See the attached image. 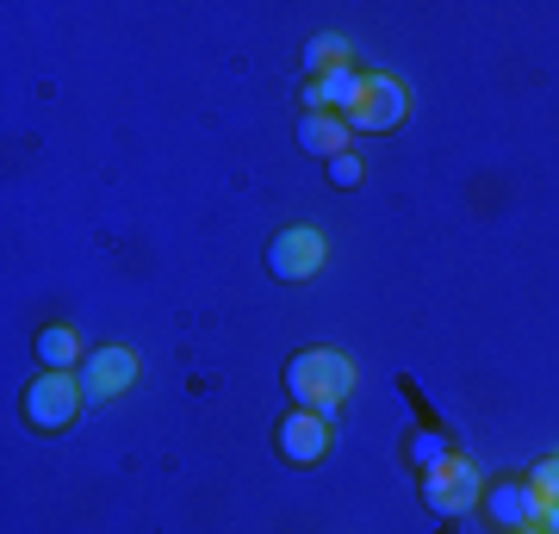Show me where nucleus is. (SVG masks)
Listing matches in <instances>:
<instances>
[{
  "label": "nucleus",
  "mask_w": 559,
  "mask_h": 534,
  "mask_svg": "<svg viewBox=\"0 0 559 534\" xmlns=\"http://www.w3.org/2000/svg\"><path fill=\"white\" fill-rule=\"evenodd\" d=\"M81 411H87L81 373H38L32 385H25V423H32L38 436H62Z\"/></svg>",
  "instance_id": "20e7f679"
},
{
  "label": "nucleus",
  "mask_w": 559,
  "mask_h": 534,
  "mask_svg": "<svg viewBox=\"0 0 559 534\" xmlns=\"http://www.w3.org/2000/svg\"><path fill=\"white\" fill-rule=\"evenodd\" d=\"M411 119V87H404L392 69H367L360 75V94L348 106V124H355V138H380V131H399Z\"/></svg>",
  "instance_id": "7ed1b4c3"
},
{
  "label": "nucleus",
  "mask_w": 559,
  "mask_h": 534,
  "mask_svg": "<svg viewBox=\"0 0 559 534\" xmlns=\"http://www.w3.org/2000/svg\"><path fill=\"white\" fill-rule=\"evenodd\" d=\"M138 373H143L138 348L106 342V348H87V360H81V392H87V404H112L138 385Z\"/></svg>",
  "instance_id": "0eeeda50"
},
{
  "label": "nucleus",
  "mask_w": 559,
  "mask_h": 534,
  "mask_svg": "<svg viewBox=\"0 0 559 534\" xmlns=\"http://www.w3.org/2000/svg\"><path fill=\"white\" fill-rule=\"evenodd\" d=\"M540 529H554V534H559V497H547V510H540Z\"/></svg>",
  "instance_id": "dca6fc26"
},
{
  "label": "nucleus",
  "mask_w": 559,
  "mask_h": 534,
  "mask_svg": "<svg viewBox=\"0 0 559 534\" xmlns=\"http://www.w3.org/2000/svg\"><path fill=\"white\" fill-rule=\"evenodd\" d=\"M81 360H87V348H81L75 330H69V323H44L38 330V367L44 373H81Z\"/></svg>",
  "instance_id": "9b49d317"
},
{
  "label": "nucleus",
  "mask_w": 559,
  "mask_h": 534,
  "mask_svg": "<svg viewBox=\"0 0 559 534\" xmlns=\"http://www.w3.org/2000/svg\"><path fill=\"white\" fill-rule=\"evenodd\" d=\"M323 261H330V237H323L318 224H286L274 242H267V274L286 280V286H305V280L323 274Z\"/></svg>",
  "instance_id": "39448f33"
},
{
  "label": "nucleus",
  "mask_w": 559,
  "mask_h": 534,
  "mask_svg": "<svg viewBox=\"0 0 559 534\" xmlns=\"http://www.w3.org/2000/svg\"><path fill=\"white\" fill-rule=\"evenodd\" d=\"M485 515L498 534H522V529H540V510H547V491H540L528 473H510V478H491L485 485Z\"/></svg>",
  "instance_id": "423d86ee"
},
{
  "label": "nucleus",
  "mask_w": 559,
  "mask_h": 534,
  "mask_svg": "<svg viewBox=\"0 0 559 534\" xmlns=\"http://www.w3.org/2000/svg\"><path fill=\"white\" fill-rule=\"evenodd\" d=\"M485 485L491 478L479 473V460H466V454H448L441 466H429L423 473V510L429 515H466V510H479L485 503Z\"/></svg>",
  "instance_id": "f03ea898"
},
{
  "label": "nucleus",
  "mask_w": 559,
  "mask_h": 534,
  "mask_svg": "<svg viewBox=\"0 0 559 534\" xmlns=\"http://www.w3.org/2000/svg\"><path fill=\"white\" fill-rule=\"evenodd\" d=\"M355 385H360V373L342 348H299V355L286 360V392H293V404L330 416V423H336V411L348 404Z\"/></svg>",
  "instance_id": "f257e3e1"
},
{
  "label": "nucleus",
  "mask_w": 559,
  "mask_h": 534,
  "mask_svg": "<svg viewBox=\"0 0 559 534\" xmlns=\"http://www.w3.org/2000/svg\"><path fill=\"white\" fill-rule=\"evenodd\" d=\"M448 454H460V448H454L448 436H441V429H417V436H411V466H417V473H429V466H441Z\"/></svg>",
  "instance_id": "ddd939ff"
},
{
  "label": "nucleus",
  "mask_w": 559,
  "mask_h": 534,
  "mask_svg": "<svg viewBox=\"0 0 559 534\" xmlns=\"http://www.w3.org/2000/svg\"><path fill=\"white\" fill-rule=\"evenodd\" d=\"M305 81H318V75H336V69H355V44L342 38V32H318V38L305 44Z\"/></svg>",
  "instance_id": "f8f14e48"
},
{
  "label": "nucleus",
  "mask_w": 559,
  "mask_h": 534,
  "mask_svg": "<svg viewBox=\"0 0 559 534\" xmlns=\"http://www.w3.org/2000/svg\"><path fill=\"white\" fill-rule=\"evenodd\" d=\"M330 180H336V187H360V180H367V162H360L355 150H348V156L330 162Z\"/></svg>",
  "instance_id": "4468645a"
},
{
  "label": "nucleus",
  "mask_w": 559,
  "mask_h": 534,
  "mask_svg": "<svg viewBox=\"0 0 559 534\" xmlns=\"http://www.w3.org/2000/svg\"><path fill=\"white\" fill-rule=\"evenodd\" d=\"M360 75H367V69H336V75L305 81L299 87L305 112H342V119H348V106H355V94H360Z\"/></svg>",
  "instance_id": "9d476101"
},
{
  "label": "nucleus",
  "mask_w": 559,
  "mask_h": 534,
  "mask_svg": "<svg viewBox=\"0 0 559 534\" xmlns=\"http://www.w3.org/2000/svg\"><path fill=\"white\" fill-rule=\"evenodd\" d=\"M522 534H554V529H522Z\"/></svg>",
  "instance_id": "f3484780"
},
{
  "label": "nucleus",
  "mask_w": 559,
  "mask_h": 534,
  "mask_svg": "<svg viewBox=\"0 0 559 534\" xmlns=\"http://www.w3.org/2000/svg\"><path fill=\"white\" fill-rule=\"evenodd\" d=\"M330 416H318V411H293L280 416V429H274V448H280V460H293V466H323L330 460Z\"/></svg>",
  "instance_id": "6e6552de"
},
{
  "label": "nucleus",
  "mask_w": 559,
  "mask_h": 534,
  "mask_svg": "<svg viewBox=\"0 0 559 534\" xmlns=\"http://www.w3.org/2000/svg\"><path fill=\"white\" fill-rule=\"evenodd\" d=\"M528 478H535V485H540L547 497H559V454H547V460H540V466H535Z\"/></svg>",
  "instance_id": "2eb2a0df"
},
{
  "label": "nucleus",
  "mask_w": 559,
  "mask_h": 534,
  "mask_svg": "<svg viewBox=\"0 0 559 534\" xmlns=\"http://www.w3.org/2000/svg\"><path fill=\"white\" fill-rule=\"evenodd\" d=\"M299 150H305V156L336 162V156L355 150V124L342 119V112H305V119H299Z\"/></svg>",
  "instance_id": "1a4fd4ad"
}]
</instances>
